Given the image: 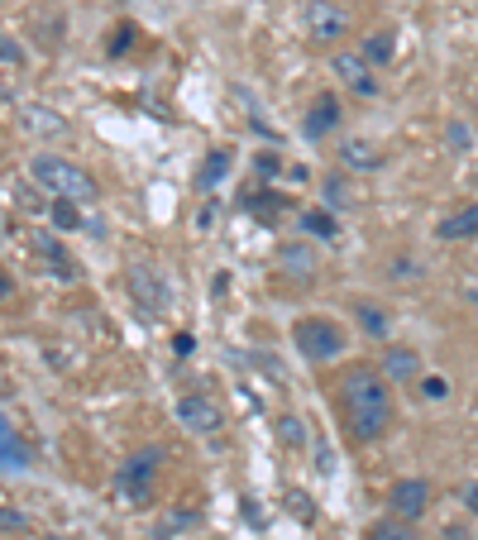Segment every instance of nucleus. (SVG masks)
<instances>
[{"label":"nucleus","mask_w":478,"mask_h":540,"mask_svg":"<svg viewBox=\"0 0 478 540\" xmlns=\"http://www.w3.org/2000/svg\"><path fill=\"white\" fill-rule=\"evenodd\" d=\"M340 402H345L349 431L359 435V440H378V435L392 431V392L378 373L349 368L345 383H340Z\"/></svg>","instance_id":"f257e3e1"},{"label":"nucleus","mask_w":478,"mask_h":540,"mask_svg":"<svg viewBox=\"0 0 478 540\" xmlns=\"http://www.w3.org/2000/svg\"><path fill=\"white\" fill-rule=\"evenodd\" d=\"M29 173H34V182L44 187V192L63 196V201H77V206H87V201H96V177L82 168V163H72V158H58V153H39L34 163H29Z\"/></svg>","instance_id":"f03ea898"},{"label":"nucleus","mask_w":478,"mask_h":540,"mask_svg":"<svg viewBox=\"0 0 478 540\" xmlns=\"http://www.w3.org/2000/svg\"><path fill=\"white\" fill-rule=\"evenodd\" d=\"M292 345L302 349L311 364H326V359H340L345 354V335L326 316H302V321L292 325Z\"/></svg>","instance_id":"7ed1b4c3"},{"label":"nucleus","mask_w":478,"mask_h":540,"mask_svg":"<svg viewBox=\"0 0 478 540\" xmlns=\"http://www.w3.org/2000/svg\"><path fill=\"white\" fill-rule=\"evenodd\" d=\"M125 287H130L134 306L149 311V316H163V311L173 306V282L163 278V268H153V263H134Z\"/></svg>","instance_id":"20e7f679"},{"label":"nucleus","mask_w":478,"mask_h":540,"mask_svg":"<svg viewBox=\"0 0 478 540\" xmlns=\"http://www.w3.org/2000/svg\"><path fill=\"white\" fill-rule=\"evenodd\" d=\"M302 24H306V39L311 44H340L349 34V10L340 0H306Z\"/></svg>","instance_id":"39448f33"},{"label":"nucleus","mask_w":478,"mask_h":540,"mask_svg":"<svg viewBox=\"0 0 478 540\" xmlns=\"http://www.w3.org/2000/svg\"><path fill=\"white\" fill-rule=\"evenodd\" d=\"M158 464H163V450L134 454L130 464L120 469V497H125V502H134V507H149V502H153V474H158Z\"/></svg>","instance_id":"423d86ee"},{"label":"nucleus","mask_w":478,"mask_h":540,"mask_svg":"<svg viewBox=\"0 0 478 540\" xmlns=\"http://www.w3.org/2000/svg\"><path fill=\"white\" fill-rule=\"evenodd\" d=\"M177 421H182L192 435H216L220 431V407L211 402V397H201V392H187V397H177Z\"/></svg>","instance_id":"0eeeda50"},{"label":"nucleus","mask_w":478,"mask_h":540,"mask_svg":"<svg viewBox=\"0 0 478 540\" xmlns=\"http://www.w3.org/2000/svg\"><path fill=\"white\" fill-rule=\"evenodd\" d=\"M330 72H335V77H340L354 96H373V91H378L373 63L364 58V53H335V58H330Z\"/></svg>","instance_id":"6e6552de"},{"label":"nucleus","mask_w":478,"mask_h":540,"mask_svg":"<svg viewBox=\"0 0 478 540\" xmlns=\"http://www.w3.org/2000/svg\"><path fill=\"white\" fill-rule=\"evenodd\" d=\"M426 507H431V483H426V478H402V483L392 488V517L416 521Z\"/></svg>","instance_id":"1a4fd4ad"},{"label":"nucleus","mask_w":478,"mask_h":540,"mask_svg":"<svg viewBox=\"0 0 478 540\" xmlns=\"http://www.w3.org/2000/svg\"><path fill=\"white\" fill-rule=\"evenodd\" d=\"M440 239H450V244H464V239H478V206H455L450 216H440Z\"/></svg>","instance_id":"9d476101"},{"label":"nucleus","mask_w":478,"mask_h":540,"mask_svg":"<svg viewBox=\"0 0 478 540\" xmlns=\"http://www.w3.org/2000/svg\"><path fill=\"white\" fill-rule=\"evenodd\" d=\"M20 125L29 134H39V139H63L67 134V120L48 106H20Z\"/></svg>","instance_id":"9b49d317"},{"label":"nucleus","mask_w":478,"mask_h":540,"mask_svg":"<svg viewBox=\"0 0 478 540\" xmlns=\"http://www.w3.org/2000/svg\"><path fill=\"white\" fill-rule=\"evenodd\" d=\"M278 263H283V273L287 278H316V268H321V259H316V249L311 244H283V254H278Z\"/></svg>","instance_id":"f8f14e48"},{"label":"nucleus","mask_w":478,"mask_h":540,"mask_svg":"<svg viewBox=\"0 0 478 540\" xmlns=\"http://www.w3.org/2000/svg\"><path fill=\"white\" fill-rule=\"evenodd\" d=\"M383 373H388L392 383H416V378H421V354L407 345H392L388 354H383Z\"/></svg>","instance_id":"ddd939ff"},{"label":"nucleus","mask_w":478,"mask_h":540,"mask_svg":"<svg viewBox=\"0 0 478 540\" xmlns=\"http://www.w3.org/2000/svg\"><path fill=\"white\" fill-rule=\"evenodd\" d=\"M24 464H29V450H24L20 431L0 416V469H24Z\"/></svg>","instance_id":"4468645a"},{"label":"nucleus","mask_w":478,"mask_h":540,"mask_svg":"<svg viewBox=\"0 0 478 540\" xmlns=\"http://www.w3.org/2000/svg\"><path fill=\"white\" fill-rule=\"evenodd\" d=\"M335 125H340V101H335V96H321V101L311 106V120H306V134H311V139H321V134H330V130H335Z\"/></svg>","instance_id":"2eb2a0df"},{"label":"nucleus","mask_w":478,"mask_h":540,"mask_svg":"<svg viewBox=\"0 0 478 540\" xmlns=\"http://www.w3.org/2000/svg\"><path fill=\"white\" fill-rule=\"evenodd\" d=\"M302 230H306L311 239H335V235H340V220L330 216V211H306V216H302Z\"/></svg>","instance_id":"dca6fc26"},{"label":"nucleus","mask_w":478,"mask_h":540,"mask_svg":"<svg viewBox=\"0 0 478 540\" xmlns=\"http://www.w3.org/2000/svg\"><path fill=\"white\" fill-rule=\"evenodd\" d=\"M39 254L48 259V273H53V278H77V268H72V259H67V254L58 249V244H48V239H39Z\"/></svg>","instance_id":"f3484780"},{"label":"nucleus","mask_w":478,"mask_h":540,"mask_svg":"<svg viewBox=\"0 0 478 540\" xmlns=\"http://www.w3.org/2000/svg\"><path fill=\"white\" fill-rule=\"evenodd\" d=\"M225 173H230V149H216L206 163H201V187H216Z\"/></svg>","instance_id":"a211bd4d"},{"label":"nucleus","mask_w":478,"mask_h":540,"mask_svg":"<svg viewBox=\"0 0 478 540\" xmlns=\"http://www.w3.org/2000/svg\"><path fill=\"white\" fill-rule=\"evenodd\" d=\"M359 53H364L369 63H388V58H392V34H388V29H378V34H373V39L359 48Z\"/></svg>","instance_id":"6ab92c4d"},{"label":"nucleus","mask_w":478,"mask_h":540,"mask_svg":"<svg viewBox=\"0 0 478 540\" xmlns=\"http://www.w3.org/2000/svg\"><path fill=\"white\" fill-rule=\"evenodd\" d=\"M53 225H63V230H77V225H82V211H77V201H63V196H53Z\"/></svg>","instance_id":"aec40b11"},{"label":"nucleus","mask_w":478,"mask_h":540,"mask_svg":"<svg viewBox=\"0 0 478 540\" xmlns=\"http://www.w3.org/2000/svg\"><path fill=\"white\" fill-rule=\"evenodd\" d=\"M359 325H364L369 335H388V316H383L373 302H359Z\"/></svg>","instance_id":"412c9836"},{"label":"nucleus","mask_w":478,"mask_h":540,"mask_svg":"<svg viewBox=\"0 0 478 540\" xmlns=\"http://www.w3.org/2000/svg\"><path fill=\"white\" fill-rule=\"evenodd\" d=\"M345 163L349 168H378V153H373V144H345Z\"/></svg>","instance_id":"4be33fe9"},{"label":"nucleus","mask_w":478,"mask_h":540,"mask_svg":"<svg viewBox=\"0 0 478 540\" xmlns=\"http://www.w3.org/2000/svg\"><path fill=\"white\" fill-rule=\"evenodd\" d=\"M278 431H283V440H287V445H306L302 416H283V426H278Z\"/></svg>","instance_id":"5701e85b"},{"label":"nucleus","mask_w":478,"mask_h":540,"mask_svg":"<svg viewBox=\"0 0 478 540\" xmlns=\"http://www.w3.org/2000/svg\"><path fill=\"white\" fill-rule=\"evenodd\" d=\"M29 521L20 517V512H10V507H0V536H20Z\"/></svg>","instance_id":"b1692460"},{"label":"nucleus","mask_w":478,"mask_h":540,"mask_svg":"<svg viewBox=\"0 0 478 540\" xmlns=\"http://www.w3.org/2000/svg\"><path fill=\"white\" fill-rule=\"evenodd\" d=\"M416 383H421V392H426L431 402H445V397H450V383H445V378H416Z\"/></svg>","instance_id":"393cba45"},{"label":"nucleus","mask_w":478,"mask_h":540,"mask_svg":"<svg viewBox=\"0 0 478 540\" xmlns=\"http://www.w3.org/2000/svg\"><path fill=\"white\" fill-rule=\"evenodd\" d=\"M316 469H321V474L335 469V454H330V445H316Z\"/></svg>","instance_id":"a878e982"},{"label":"nucleus","mask_w":478,"mask_h":540,"mask_svg":"<svg viewBox=\"0 0 478 540\" xmlns=\"http://www.w3.org/2000/svg\"><path fill=\"white\" fill-rule=\"evenodd\" d=\"M0 58H5V63H24L20 44H5V34H0Z\"/></svg>","instance_id":"bb28decb"},{"label":"nucleus","mask_w":478,"mask_h":540,"mask_svg":"<svg viewBox=\"0 0 478 540\" xmlns=\"http://www.w3.org/2000/svg\"><path fill=\"white\" fill-rule=\"evenodd\" d=\"M373 540H412V536H407V531H397V526H378Z\"/></svg>","instance_id":"cd10ccee"},{"label":"nucleus","mask_w":478,"mask_h":540,"mask_svg":"<svg viewBox=\"0 0 478 540\" xmlns=\"http://www.w3.org/2000/svg\"><path fill=\"white\" fill-rule=\"evenodd\" d=\"M392 278H416V263L412 259H397V263H392Z\"/></svg>","instance_id":"c85d7f7f"},{"label":"nucleus","mask_w":478,"mask_h":540,"mask_svg":"<svg viewBox=\"0 0 478 540\" xmlns=\"http://www.w3.org/2000/svg\"><path fill=\"white\" fill-rule=\"evenodd\" d=\"M450 144H455V149H464V144H469V134L459 130V125H450Z\"/></svg>","instance_id":"c756f323"},{"label":"nucleus","mask_w":478,"mask_h":540,"mask_svg":"<svg viewBox=\"0 0 478 540\" xmlns=\"http://www.w3.org/2000/svg\"><path fill=\"white\" fill-rule=\"evenodd\" d=\"M464 507H469V512H478V488H464Z\"/></svg>","instance_id":"7c9ffc66"},{"label":"nucleus","mask_w":478,"mask_h":540,"mask_svg":"<svg viewBox=\"0 0 478 540\" xmlns=\"http://www.w3.org/2000/svg\"><path fill=\"white\" fill-rule=\"evenodd\" d=\"M5 297H10V278L0 273V302H5Z\"/></svg>","instance_id":"2f4dec72"},{"label":"nucleus","mask_w":478,"mask_h":540,"mask_svg":"<svg viewBox=\"0 0 478 540\" xmlns=\"http://www.w3.org/2000/svg\"><path fill=\"white\" fill-rule=\"evenodd\" d=\"M0 5H5V0H0Z\"/></svg>","instance_id":"473e14b6"}]
</instances>
